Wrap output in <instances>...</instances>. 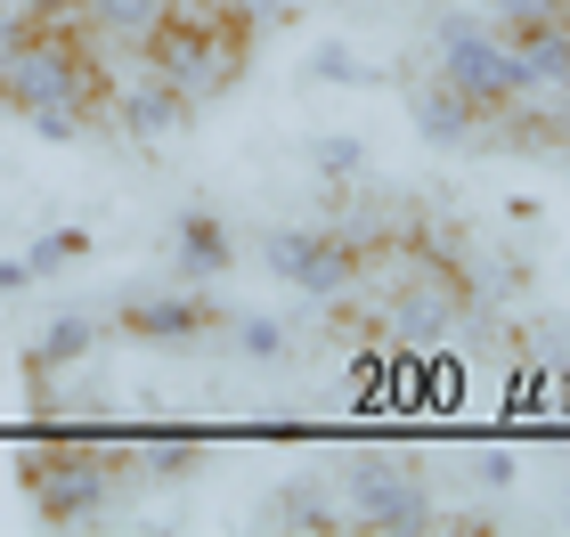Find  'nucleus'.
<instances>
[{
	"label": "nucleus",
	"mask_w": 570,
	"mask_h": 537,
	"mask_svg": "<svg viewBox=\"0 0 570 537\" xmlns=\"http://www.w3.org/2000/svg\"><path fill=\"white\" fill-rule=\"evenodd\" d=\"M107 98H115V73L90 58V41L73 24H33L0 58V107L49 147H82L90 122L107 115Z\"/></svg>",
	"instance_id": "1"
},
{
	"label": "nucleus",
	"mask_w": 570,
	"mask_h": 537,
	"mask_svg": "<svg viewBox=\"0 0 570 537\" xmlns=\"http://www.w3.org/2000/svg\"><path fill=\"white\" fill-rule=\"evenodd\" d=\"M253 33H262V24H253L237 0H171V9L147 24L139 58H147L155 82H171L188 107H213V98H228L245 82Z\"/></svg>",
	"instance_id": "2"
},
{
	"label": "nucleus",
	"mask_w": 570,
	"mask_h": 537,
	"mask_svg": "<svg viewBox=\"0 0 570 537\" xmlns=\"http://www.w3.org/2000/svg\"><path fill=\"white\" fill-rule=\"evenodd\" d=\"M424 49H432V73H440V82H456L481 115H513L522 98H547V90H530V73H522V58H513V41H505V24L489 9H440Z\"/></svg>",
	"instance_id": "3"
},
{
	"label": "nucleus",
	"mask_w": 570,
	"mask_h": 537,
	"mask_svg": "<svg viewBox=\"0 0 570 537\" xmlns=\"http://www.w3.org/2000/svg\"><path fill=\"white\" fill-rule=\"evenodd\" d=\"M17 480H24V505H33L41 529H98L122 489V473L90 448H24Z\"/></svg>",
	"instance_id": "4"
},
{
	"label": "nucleus",
	"mask_w": 570,
	"mask_h": 537,
	"mask_svg": "<svg viewBox=\"0 0 570 537\" xmlns=\"http://www.w3.org/2000/svg\"><path fill=\"white\" fill-rule=\"evenodd\" d=\"M262 269L277 286H294L302 301H351L367 286V237L358 228H262Z\"/></svg>",
	"instance_id": "5"
},
{
	"label": "nucleus",
	"mask_w": 570,
	"mask_h": 537,
	"mask_svg": "<svg viewBox=\"0 0 570 537\" xmlns=\"http://www.w3.org/2000/svg\"><path fill=\"white\" fill-rule=\"evenodd\" d=\"M343 514L367 537H424V529H440L432 480L407 465V456H358V465L343 473Z\"/></svg>",
	"instance_id": "6"
},
{
	"label": "nucleus",
	"mask_w": 570,
	"mask_h": 537,
	"mask_svg": "<svg viewBox=\"0 0 570 537\" xmlns=\"http://www.w3.org/2000/svg\"><path fill=\"white\" fill-rule=\"evenodd\" d=\"M107 326L122 342H139V350H204V342H220V326H228V301H213L204 286H139V294H122Z\"/></svg>",
	"instance_id": "7"
},
{
	"label": "nucleus",
	"mask_w": 570,
	"mask_h": 537,
	"mask_svg": "<svg viewBox=\"0 0 570 537\" xmlns=\"http://www.w3.org/2000/svg\"><path fill=\"white\" fill-rule=\"evenodd\" d=\"M464 310H473V286H464V277L424 245V252H416V269L400 277V294H392V310H383V326H392L400 342H416V350H424V342H449V326H456Z\"/></svg>",
	"instance_id": "8"
},
{
	"label": "nucleus",
	"mask_w": 570,
	"mask_h": 537,
	"mask_svg": "<svg viewBox=\"0 0 570 537\" xmlns=\"http://www.w3.org/2000/svg\"><path fill=\"white\" fill-rule=\"evenodd\" d=\"M400 98H407L416 139L440 147V156H473V147H489V131H498V115H481L473 98L456 82H440V73H400Z\"/></svg>",
	"instance_id": "9"
},
{
	"label": "nucleus",
	"mask_w": 570,
	"mask_h": 537,
	"mask_svg": "<svg viewBox=\"0 0 570 537\" xmlns=\"http://www.w3.org/2000/svg\"><path fill=\"white\" fill-rule=\"evenodd\" d=\"M164 252H171L179 286H220V277L237 269V228H228L213 203H179L171 228H164Z\"/></svg>",
	"instance_id": "10"
},
{
	"label": "nucleus",
	"mask_w": 570,
	"mask_h": 537,
	"mask_svg": "<svg viewBox=\"0 0 570 537\" xmlns=\"http://www.w3.org/2000/svg\"><path fill=\"white\" fill-rule=\"evenodd\" d=\"M107 342H115L107 310H49V318L33 326V342H24V375H33V382H58L66 367L98 358Z\"/></svg>",
	"instance_id": "11"
},
{
	"label": "nucleus",
	"mask_w": 570,
	"mask_h": 537,
	"mask_svg": "<svg viewBox=\"0 0 570 537\" xmlns=\"http://www.w3.org/2000/svg\"><path fill=\"white\" fill-rule=\"evenodd\" d=\"M107 115H115V131L131 139V147H164V139H179V131L196 122V107H188L171 82H155L147 66H139V82H115Z\"/></svg>",
	"instance_id": "12"
},
{
	"label": "nucleus",
	"mask_w": 570,
	"mask_h": 537,
	"mask_svg": "<svg viewBox=\"0 0 570 537\" xmlns=\"http://www.w3.org/2000/svg\"><path fill=\"white\" fill-rule=\"evenodd\" d=\"M253 529H302V537H334V529H351L343 514V497L326 489V480H277V489L253 505Z\"/></svg>",
	"instance_id": "13"
},
{
	"label": "nucleus",
	"mask_w": 570,
	"mask_h": 537,
	"mask_svg": "<svg viewBox=\"0 0 570 537\" xmlns=\"http://www.w3.org/2000/svg\"><path fill=\"white\" fill-rule=\"evenodd\" d=\"M505 41H513V58H522L530 90L570 98V24H562V17H513Z\"/></svg>",
	"instance_id": "14"
},
{
	"label": "nucleus",
	"mask_w": 570,
	"mask_h": 537,
	"mask_svg": "<svg viewBox=\"0 0 570 537\" xmlns=\"http://www.w3.org/2000/svg\"><path fill=\"white\" fill-rule=\"evenodd\" d=\"M220 350H237L245 367H294V358H302V326L277 318V310H228Z\"/></svg>",
	"instance_id": "15"
},
{
	"label": "nucleus",
	"mask_w": 570,
	"mask_h": 537,
	"mask_svg": "<svg viewBox=\"0 0 570 537\" xmlns=\"http://www.w3.org/2000/svg\"><path fill=\"white\" fill-rule=\"evenodd\" d=\"M294 82H302V90H383V82H400V73L367 66L351 41H318V49L294 66Z\"/></svg>",
	"instance_id": "16"
},
{
	"label": "nucleus",
	"mask_w": 570,
	"mask_h": 537,
	"mask_svg": "<svg viewBox=\"0 0 570 537\" xmlns=\"http://www.w3.org/2000/svg\"><path fill=\"white\" fill-rule=\"evenodd\" d=\"M302 171H318L326 188H358V179L375 171V147L358 131H309L302 139Z\"/></svg>",
	"instance_id": "17"
},
{
	"label": "nucleus",
	"mask_w": 570,
	"mask_h": 537,
	"mask_svg": "<svg viewBox=\"0 0 570 537\" xmlns=\"http://www.w3.org/2000/svg\"><path fill=\"white\" fill-rule=\"evenodd\" d=\"M90 252H98V237H90V220H58V228H41V237L24 245V269H33V286H49V277L82 269Z\"/></svg>",
	"instance_id": "18"
},
{
	"label": "nucleus",
	"mask_w": 570,
	"mask_h": 537,
	"mask_svg": "<svg viewBox=\"0 0 570 537\" xmlns=\"http://www.w3.org/2000/svg\"><path fill=\"white\" fill-rule=\"evenodd\" d=\"M164 9H171V0H82L73 17H82L98 41H122V49H139V41H147V24L164 17Z\"/></svg>",
	"instance_id": "19"
},
{
	"label": "nucleus",
	"mask_w": 570,
	"mask_h": 537,
	"mask_svg": "<svg viewBox=\"0 0 570 537\" xmlns=\"http://www.w3.org/2000/svg\"><path fill=\"white\" fill-rule=\"evenodd\" d=\"M351 407L358 416H383V407H392V350H358L351 358Z\"/></svg>",
	"instance_id": "20"
},
{
	"label": "nucleus",
	"mask_w": 570,
	"mask_h": 537,
	"mask_svg": "<svg viewBox=\"0 0 570 537\" xmlns=\"http://www.w3.org/2000/svg\"><path fill=\"white\" fill-rule=\"evenodd\" d=\"M498 407H505V416H554V375L547 367H513Z\"/></svg>",
	"instance_id": "21"
},
{
	"label": "nucleus",
	"mask_w": 570,
	"mask_h": 537,
	"mask_svg": "<svg viewBox=\"0 0 570 537\" xmlns=\"http://www.w3.org/2000/svg\"><path fill=\"white\" fill-rule=\"evenodd\" d=\"M196 465H204V448H196V440H155V448L139 456V473H155V480H188Z\"/></svg>",
	"instance_id": "22"
},
{
	"label": "nucleus",
	"mask_w": 570,
	"mask_h": 537,
	"mask_svg": "<svg viewBox=\"0 0 570 537\" xmlns=\"http://www.w3.org/2000/svg\"><path fill=\"white\" fill-rule=\"evenodd\" d=\"M481 9L498 17V24H513V17H562L570 24V0H481Z\"/></svg>",
	"instance_id": "23"
},
{
	"label": "nucleus",
	"mask_w": 570,
	"mask_h": 537,
	"mask_svg": "<svg viewBox=\"0 0 570 537\" xmlns=\"http://www.w3.org/2000/svg\"><path fill=\"white\" fill-rule=\"evenodd\" d=\"M513 473H522V465H513L505 448H481V456H473V480H481V489H513Z\"/></svg>",
	"instance_id": "24"
},
{
	"label": "nucleus",
	"mask_w": 570,
	"mask_h": 537,
	"mask_svg": "<svg viewBox=\"0 0 570 537\" xmlns=\"http://www.w3.org/2000/svg\"><path fill=\"white\" fill-rule=\"evenodd\" d=\"M24 33H33V17H24L17 0H0V58H9V49H17Z\"/></svg>",
	"instance_id": "25"
},
{
	"label": "nucleus",
	"mask_w": 570,
	"mask_h": 537,
	"mask_svg": "<svg viewBox=\"0 0 570 537\" xmlns=\"http://www.w3.org/2000/svg\"><path fill=\"white\" fill-rule=\"evenodd\" d=\"M9 294H33V269H24V252H0V301Z\"/></svg>",
	"instance_id": "26"
},
{
	"label": "nucleus",
	"mask_w": 570,
	"mask_h": 537,
	"mask_svg": "<svg viewBox=\"0 0 570 537\" xmlns=\"http://www.w3.org/2000/svg\"><path fill=\"white\" fill-rule=\"evenodd\" d=\"M17 9H24V17H33V24H66L73 9H82V0H17Z\"/></svg>",
	"instance_id": "27"
},
{
	"label": "nucleus",
	"mask_w": 570,
	"mask_h": 537,
	"mask_svg": "<svg viewBox=\"0 0 570 537\" xmlns=\"http://www.w3.org/2000/svg\"><path fill=\"white\" fill-rule=\"evenodd\" d=\"M505 220L530 228V220H547V203H538V196H505Z\"/></svg>",
	"instance_id": "28"
},
{
	"label": "nucleus",
	"mask_w": 570,
	"mask_h": 537,
	"mask_svg": "<svg viewBox=\"0 0 570 537\" xmlns=\"http://www.w3.org/2000/svg\"><path fill=\"white\" fill-rule=\"evenodd\" d=\"M554 416H562V424H570V367H562V375H554Z\"/></svg>",
	"instance_id": "29"
},
{
	"label": "nucleus",
	"mask_w": 570,
	"mask_h": 537,
	"mask_svg": "<svg viewBox=\"0 0 570 537\" xmlns=\"http://www.w3.org/2000/svg\"><path fill=\"white\" fill-rule=\"evenodd\" d=\"M562 277H570V261H562Z\"/></svg>",
	"instance_id": "30"
}]
</instances>
